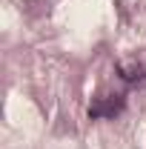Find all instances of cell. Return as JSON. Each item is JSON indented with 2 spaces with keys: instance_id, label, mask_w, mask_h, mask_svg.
I'll return each instance as SVG.
<instances>
[{
  "instance_id": "obj_1",
  "label": "cell",
  "mask_w": 146,
  "mask_h": 149,
  "mask_svg": "<svg viewBox=\"0 0 146 149\" xmlns=\"http://www.w3.org/2000/svg\"><path fill=\"white\" fill-rule=\"evenodd\" d=\"M120 72H123V80H129V83H135V80L143 77V69H140V66H138V69H126V66H120Z\"/></svg>"
}]
</instances>
